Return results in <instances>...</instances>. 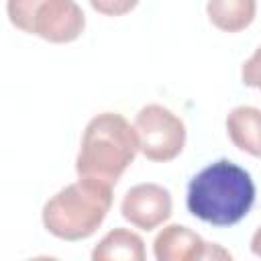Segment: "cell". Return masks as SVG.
<instances>
[{
  "label": "cell",
  "mask_w": 261,
  "mask_h": 261,
  "mask_svg": "<svg viewBox=\"0 0 261 261\" xmlns=\"http://www.w3.org/2000/svg\"><path fill=\"white\" fill-rule=\"evenodd\" d=\"M255 202V184L241 165L218 159L198 171L186 194V206L192 216L214 226L241 222Z\"/></svg>",
  "instance_id": "6da1fadb"
},
{
  "label": "cell",
  "mask_w": 261,
  "mask_h": 261,
  "mask_svg": "<svg viewBox=\"0 0 261 261\" xmlns=\"http://www.w3.org/2000/svg\"><path fill=\"white\" fill-rule=\"evenodd\" d=\"M137 151L139 139L135 126L118 112H102L94 116L84 130L75 171L80 177H92L114 188L135 161Z\"/></svg>",
  "instance_id": "7a4b0ae2"
},
{
  "label": "cell",
  "mask_w": 261,
  "mask_h": 261,
  "mask_svg": "<svg viewBox=\"0 0 261 261\" xmlns=\"http://www.w3.org/2000/svg\"><path fill=\"white\" fill-rule=\"evenodd\" d=\"M110 206L112 186L80 177L45 202L43 226L61 241H82L100 228Z\"/></svg>",
  "instance_id": "3957f363"
},
{
  "label": "cell",
  "mask_w": 261,
  "mask_h": 261,
  "mask_svg": "<svg viewBox=\"0 0 261 261\" xmlns=\"http://www.w3.org/2000/svg\"><path fill=\"white\" fill-rule=\"evenodd\" d=\"M10 22L49 43H71L86 27L84 10L73 0H8Z\"/></svg>",
  "instance_id": "277c9868"
},
{
  "label": "cell",
  "mask_w": 261,
  "mask_h": 261,
  "mask_svg": "<svg viewBox=\"0 0 261 261\" xmlns=\"http://www.w3.org/2000/svg\"><path fill=\"white\" fill-rule=\"evenodd\" d=\"M139 151L151 161H171L186 145L184 120L161 104H147L135 116Z\"/></svg>",
  "instance_id": "5b68a950"
},
{
  "label": "cell",
  "mask_w": 261,
  "mask_h": 261,
  "mask_svg": "<svg viewBox=\"0 0 261 261\" xmlns=\"http://www.w3.org/2000/svg\"><path fill=\"white\" fill-rule=\"evenodd\" d=\"M157 261H198V259H230V253L214 243H206L198 232L184 224L165 226L153 241Z\"/></svg>",
  "instance_id": "8992f818"
},
{
  "label": "cell",
  "mask_w": 261,
  "mask_h": 261,
  "mask_svg": "<svg viewBox=\"0 0 261 261\" xmlns=\"http://www.w3.org/2000/svg\"><path fill=\"white\" fill-rule=\"evenodd\" d=\"M171 194L159 184L133 186L120 204L122 216L141 230H153L171 216Z\"/></svg>",
  "instance_id": "52a82bcc"
},
{
  "label": "cell",
  "mask_w": 261,
  "mask_h": 261,
  "mask_svg": "<svg viewBox=\"0 0 261 261\" xmlns=\"http://www.w3.org/2000/svg\"><path fill=\"white\" fill-rule=\"evenodd\" d=\"M226 130L234 147L261 157V110L255 106H237L226 116Z\"/></svg>",
  "instance_id": "ba28073f"
},
{
  "label": "cell",
  "mask_w": 261,
  "mask_h": 261,
  "mask_svg": "<svg viewBox=\"0 0 261 261\" xmlns=\"http://www.w3.org/2000/svg\"><path fill=\"white\" fill-rule=\"evenodd\" d=\"M94 261H143L145 243L128 228H114L102 237L92 251Z\"/></svg>",
  "instance_id": "9c48e42d"
},
{
  "label": "cell",
  "mask_w": 261,
  "mask_h": 261,
  "mask_svg": "<svg viewBox=\"0 0 261 261\" xmlns=\"http://www.w3.org/2000/svg\"><path fill=\"white\" fill-rule=\"evenodd\" d=\"M255 0H208L206 14L210 22L224 33H239L255 18Z\"/></svg>",
  "instance_id": "30bf717a"
},
{
  "label": "cell",
  "mask_w": 261,
  "mask_h": 261,
  "mask_svg": "<svg viewBox=\"0 0 261 261\" xmlns=\"http://www.w3.org/2000/svg\"><path fill=\"white\" fill-rule=\"evenodd\" d=\"M92 8L104 16H122L130 12L139 0H90Z\"/></svg>",
  "instance_id": "8fae6325"
},
{
  "label": "cell",
  "mask_w": 261,
  "mask_h": 261,
  "mask_svg": "<svg viewBox=\"0 0 261 261\" xmlns=\"http://www.w3.org/2000/svg\"><path fill=\"white\" fill-rule=\"evenodd\" d=\"M243 84L249 88H259L261 90V45L255 49V53L243 63L241 71Z\"/></svg>",
  "instance_id": "7c38bea8"
},
{
  "label": "cell",
  "mask_w": 261,
  "mask_h": 261,
  "mask_svg": "<svg viewBox=\"0 0 261 261\" xmlns=\"http://www.w3.org/2000/svg\"><path fill=\"white\" fill-rule=\"evenodd\" d=\"M251 251H253V255H257V257H261V226L255 230V234L251 237Z\"/></svg>",
  "instance_id": "4fadbf2b"
}]
</instances>
